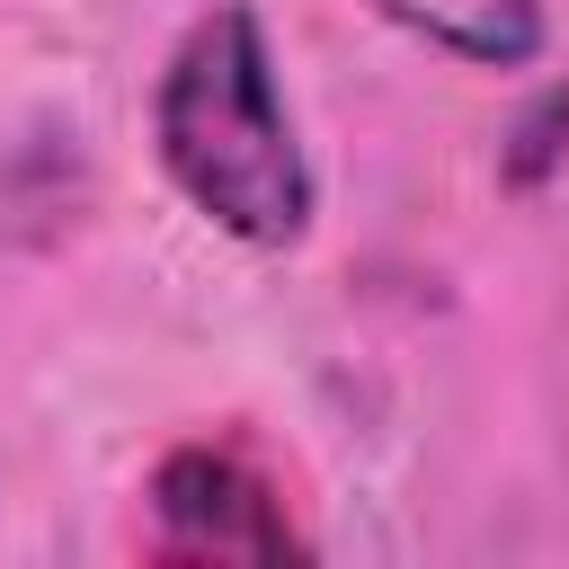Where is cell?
<instances>
[{"mask_svg":"<svg viewBox=\"0 0 569 569\" xmlns=\"http://www.w3.org/2000/svg\"><path fill=\"white\" fill-rule=\"evenodd\" d=\"M151 525L178 560H293L302 533L284 525V498L222 445H178L151 471Z\"/></svg>","mask_w":569,"mask_h":569,"instance_id":"cell-2","label":"cell"},{"mask_svg":"<svg viewBox=\"0 0 569 569\" xmlns=\"http://www.w3.org/2000/svg\"><path fill=\"white\" fill-rule=\"evenodd\" d=\"M151 142L169 187L231 240L249 249H284L311 222V160L293 142V116L276 98V62L267 36L240 0L204 9L151 98Z\"/></svg>","mask_w":569,"mask_h":569,"instance_id":"cell-1","label":"cell"},{"mask_svg":"<svg viewBox=\"0 0 569 569\" xmlns=\"http://www.w3.org/2000/svg\"><path fill=\"white\" fill-rule=\"evenodd\" d=\"M560 160H569V89H542V98L525 107V124L507 133L498 178H507V187H542Z\"/></svg>","mask_w":569,"mask_h":569,"instance_id":"cell-4","label":"cell"},{"mask_svg":"<svg viewBox=\"0 0 569 569\" xmlns=\"http://www.w3.org/2000/svg\"><path fill=\"white\" fill-rule=\"evenodd\" d=\"M373 9L480 71H516L542 53V0H373Z\"/></svg>","mask_w":569,"mask_h":569,"instance_id":"cell-3","label":"cell"}]
</instances>
